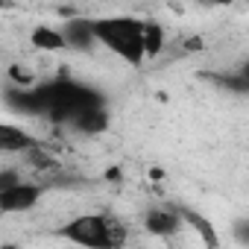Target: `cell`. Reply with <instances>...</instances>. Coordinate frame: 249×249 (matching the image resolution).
<instances>
[{
	"label": "cell",
	"instance_id": "1",
	"mask_svg": "<svg viewBox=\"0 0 249 249\" xmlns=\"http://www.w3.org/2000/svg\"><path fill=\"white\" fill-rule=\"evenodd\" d=\"M36 100H38V117H47L53 123H73L76 114L106 106L103 91L85 85V82H73V79H47L41 85H33Z\"/></svg>",
	"mask_w": 249,
	"mask_h": 249
},
{
	"label": "cell",
	"instance_id": "13",
	"mask_svg": "<svg viewBox=\"0 0 249 249\" xmlns=\"http://www.w3.org/2000/svg\"><path fill=\"white\" fill-rule=\"evenodd\" d=\"M9 79L15 82V85H24V88H30L36 79H33V73L27 71V68H21V65H12L9 68Z\"/></svg>",
	"mask_w": 249,
	"mask_h": 249
},
{
	"label": "cell",
	"instance_id": "12",
	"mask_svg": "<svg viewBox=\"0 0 249 249\" xmlns=\"http://www.w3.org/2000/svg\"><path fill=\"white\" fill-rule=\"evenodd\" d=\"M161 50H164V27L147 21V59H156Z\"/></svg>",
	"mask_w": 249,
	"mask_h": 249
},
{
	"label": "cell",
	"instance_id": "7",
	"mask_svg": "<svg viewBox=\"0 0 249 249\" xmlns=\"http://www.w3.org/2000/svg\"><path fill=\"white\" fill-rule=\"evenodd\" d=\"M108 123H111V117H108L106 106H97V108H88V111L76 114L71 126L76 132H82V135H100V132L108 129Z\"/></svg>",
	"mask_w": 249,
	"mask_h": 249
},
{
	"label": "cell",
	"instance_id": "2",
	"mask_svg": "<svg viewBox=\"0 0 249 249\" xmlns=\"http://www.w3.org/2000/svg\"><path fill=\"white\" fill-rule=\"evenodd\" d=\"M94 33H97V44L120 56L126 65L141 68L147 62V21L129 15L94 18Z\"/></svg>",
	"mask_w": 249,
	"mask_h": 249
},
{
	"label": "cell",
	"instance_id": "18",
	"mask_svg": "<svg viewBox=\"0 0 249 249\" xmlns=\"http://www.w3.org/2000/svg\"><path fill=\"white\" fill-rule=\"evenodd\" d=\"M240 73H243V76H246V79H249V59H246V62H243V65H240Z\"/></svg>",
	"mask_w": 249,
	"mask_h": 249
},
{
	"label": "cell",
	"instance_id": "6",
	"mask_svg": "<svg viewBox=\"0 0 249 249\" xmlns=\"http://www.w3.org/2000/svg\"><path fill=\"white\" fill-rule=\"evenodd\" d=\"M185 226L179 208H150L144 214V229L156 237H173Z\"/></svg>",
	"mask_w": 249,
	"mask_h": 249
},
{
	"label": "cell",
	"instance_id": "15",
	"mask_svg": "<svg viewBox=\"0 0 249 249\" xmlns=\"http://www.w3.org/2000/svg\"><path fill=\"white\" fill-rule=\"evenodd\" d=\"M18 182H21V176H18L15 170H9V167L0 170V188H12V185H18Z\"/></svg>",
	"mask_w": 249,
	"mask_h": 249
},
{
	"label": "cell",
	"instance_id": "4",
	"mask_svg": "<svg viewBox=\"0 0 249 249\" xmlns=\"http://www.w3.org/2000/svg\"><path fill=\"white\" fill-rule=\"evenodd\" d=\"M44 185H33V182H18L12 188H0V211L3 214H24L33 211L41 196H44Z\"/></svg>",
	"mask_w": 249,
	"mask_h": 249
},
{
	"label": "cell",
	"instance_id": "11",
	"mask_svg": "<svg viewBox=\"0 0 249 249\" xmlns=\"http://www.w3.org/2000/svg\"><path fill=\"white\" fill-rule=\"evenodd\" d=\"M208 79H211L214 85L226 88V91H234V94H249V79H246L243 73H237V76H231V73H211Z\"/></svg>",
	"mask_w": 249,
	"mask_h": 249
},
{
	"label": "cell",
	"instance_id": "10",
	"mask_svg": "<svg viewBox=\"0 0 249 249\" xmlns=\"http://www.w3.org/2000/svg\"><path fill=\"white\" fill-rule=\"evenodd\" d=\"M176 208H179V214H182L185 226H191V229L199 234V240H202L205 246H220V237H217V231H214V226H211V220H208V217L196 214V211H194V208H188V205H176Z\"/></svg>",
	"mask_w": 249,
	"mask_h": 249
},
{
	"label": "cell",
	"instance_id": "16",
	"mask_svg": "<svg viewBox=\"0 0 249 249\" xmlns=\"http://www.w3.org/2000/svg\"><path fill=\"white\" fill-rule=\"evenodd\" d=\"M106 179H108V182H120V179H123L120 167H111V170H106Z\"/></svg>",
	"mask_w": 249,
	"mask_h": 249
},
{
	"label": "cell",
	"instance_id": "17",
	"mask_svg": "<svg viewBox=\"0 0 249 249\" xmlns=\"http://www.w3.org/2000/svg\"><path fill=\"white\" fill-rule=\"evenodd\" d=\"M202 3H208V6H229V3H234V0H202Z\"/></svg>",
	"mask_w": 249,
	"mask_h": 249
},
{
	"label": "cell",
	"instance_id": "9",
	"mask_svg": "<svg viewBox=\"0 0 249 249\" xmlns=\"http://www.w3.org/2000/svg\"><path fill=\"white\" fill-rule=\"evenodd\" d=\"M30 44L36 47V50H47V53H59V50H68V38H65V33L62 30H56V27H36L33 33H30Z\"/></svg>",
	"mask_w": 249,
	"mask_h": 249
},
{
	"label": "cell",
	"instance_id": "8",
	"mask_svg": "<svg viewBox=\"0 0 249 249\" xmlns=\"http://www.w3.org/2000/svg\"><path fill=\"white\" fill-rule=\"evenodd\" d=\"M33 147H38V141L33 135H27L24 129L12 126V123H3V126H0V150L3 153H27Z\"/></svg>",
	"mask_w": 249,
	"mask_h": 249
},
{
	"label": "cell",
	"instance_id": "14",
	"mask_svg": "<svg viewBox=\"0 0 249 249\" xmlns=\"http://www.w3.org/2000/svg\"><path fill=\"white\" fill-rule=\"evenodd\" d=\"M231 231H234V237H237L240 243L249 246V220H237V223L231 226Z\"/></svg>",
	"mask_w": 249,
	"mask_h": 249
},
{
	"label": "cell",
	"instance_id": "3",
	"mask_svg": "<svg viewBox=\"0 0 249 249\" xmlns=\"http://www.w3.org/2000/svg\"><path fill=\"white\" fill-rule=\"evenodd\" d=\"M59 234L68 237L71 243L91 246V249H111V246H123V243H126V226H120L117 220H111L106 214L73 217L68 226L59 229Z\"/></svg>",
	"mask_w": 249,
	"mask_h": 249
},
{
	"label": "cell",
	"instance_id": "5",
	"mask_svg": "<svg viewBox=\"0 0 249 249\" xmlns=\"http://www.w3.org/2000/svg\"><path fill=\"white\" fill-rule=\"evenodd\" d=\"M68 47L79 50V53H91L97 44V33H94V18H68L62 27Z\"/></svg>",
	"mask_w": 249,
	"mask_h": 249
}]
</instances>
